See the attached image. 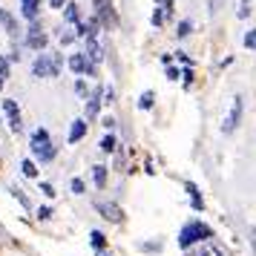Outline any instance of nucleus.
I'll return each instance as SVG.
<instances>
[{"label": "nucleus", "mask_w": 256, "mask_h": 256, "mask_svg": "<svg viewBox=\"0 0 256 256\" xmlns=\"http://www.w3.org/2000/svg\"><path fill=\"white\" fill-rule=\"evenodd\" d=\"M210 236H213V228L210 224H204V222H187L184 228L178 230V248H193V244H202V242H208Z\"/></svg>", "instance_id": "nucleus-1"}, {"label": "nucleus", "mask_w": 256, "mask_h": 256, "mask_svg": "<svg viewBox=\"0 0 256 256\" xmlns=\"http://www.w3.org/2000/svg\"><path fill=\"white\" fill-rule=\"evenodd\" d=\"M32 152H35V158L40 164H46V162H52L55 156H58V150H55V144H52V138H49V130H44V127H38L35 132H32Z\"/></svg>", "instance_id": "nucleus-2"}, {"label": "nucleus", "mask_w": 256, "mask_h": 256, "mask_svg": "<svg viewBox=\"0 0 256 256\" xmlns=\"http://www.w3.org/2000/svg\"><path fill=\"white\" fill-rule=\"evenodd\" d=\"M32 75L35 78H58L60 75V55H46L40 52L32 64Z\"/></svg>", "instance_id": "nucleus-3"}, {"label": "nucleus", "mask_w": 256, "mask_h": 256, "mask_svg": "<svg viewBox=\"0 0 256 256\" xmlns=\"http://www.w3.org/2000/svg\"><path fill=\"white\" fill-rule=\"evenodd\" d=\"M242 110H244L242 95H233V104H230V110H228V116H224V121H222V132H224V136H230V132H236V127H239V121H242Z\"/></svg>", "instance_id": "nucleus-4"}, {"label": "nucleus", "mask_w": 256, "mask_h": 256, "mask_svg": "<svg viewBox=\"0 0 256 256\" xmlns=\"http://www.w3.org/2000/svg\"><path fill=\"white\" fill-rule=\"evenodd\" d=\"M46 44H49V38H46V32H44V26L38 24H29V29H26V46L29 49H35L38 55L40 52H46Z\"/></svg>", "instance_id": "nucleus-5"}, {"label": "nucleus", "mask_w": 256, "mask_h": 256, "mask_svg": "<svg viewBox=\"0 0 256 256\" xmlns=\"http://www.w3.org/2000/svg\"><path fill=\"white\" fill-rule=\"evenodd\" d=\"M84 44H86V49H84V58L90 60L92 66H98V64L104 60V52H106V49H104V40L95 35V38H86Z\"/></svg>", "instance_id": "nucleus-6"}, {"label": "nucleus", "mask_w": 256, "mask_h": 256, "mask_svg": "<svg viewBox=\"0 0 256 256\" xmlns=\"http://www.w3.org/2000/svg\"><path fill=\"white\" fill-rule=\"evenodd\" d=\"M101 95H104V86H95L92 92L86 95V118H84L86 124H90V121H95V118H98V112H101Z\"/></svg>", "instance_id": "nucleus-7"}, {"label": "nucleus", "mask_w": 256, "mask_h": 256, "mask_svg": "<svg viewBox=\"0 0 256 256\" xmlns=\"http://www.w3.org/2000/svg\"><path fill=\"white\" fill-rule=\"evenodd\" d=\"M3 112H6V118H9V127H12V132H20V130H24L20 110H18V104H14L12 98H6V101H3Z\"/></svg>", "instance_id": "nucleus-8"}, {"label": "nucleus", "mask_w": 256, "mask_h": 256, "mask_svg": "<svg viewBox=\"0 0 256 256\" xmlns=\"http://www.w3.org/2000/svg\"><path fill=\"white\" fill-rule=\"evenodd\" d=\"M70 70L78 72V75H95V72H98V66H92L90 60L84 58V52H75V55L70 58Z\"/></svg>", "instance_id": "nucleus-9"}, {"label": "nucleus", "mask_w": 256, "mask_h": 256, "mask_svg": "<svg viewBox=\"0 0 256 256\" xmlns=\"http://www.w3.org/2000/svg\"><path fill=\"white\" fill-rule=\"evenodd\" d=\"M95 208L101 210V216H104L106 222H124V210L118 208L116 202H98V204H95Z\"/></svg>", "instance_id": "nucleus-10"}, {"label": "nucleus", "mask_w": 256, "mask_h": 256, "mask_svg": "<svg viewBox=\"0 0 256 256\" xmlns=\"http://www.w3.org/2000/svg\"><path fill=\"white\" fill-rule=\"evenodd\" d=\"M38 6H40V0H20V14H24L29 24H35L38 14H40V9H38Z\"/></svg>", "instance_id": "nucleus-11"}, {"label": "nucleus", "mask_w": 256, "mask_h": 256, "mask_svg": "<svg viewBox=\"0 0 256 256\" xmlns=\"http://www.w3.org/2000/svg\"><path fill=\"white\" fill-rule=\"evenodd\" d=\"M86 127H90V124H86L84 118H75V121H72V127H70V144H78V141L86 136Z\"/></svg>", "instance_id": "nucleus-12"}, {"label": "nucleus", "mask_w": 256, "mask_h": 256, "mask_svg": "<svg viewBox=\"0 0 256 256\" xmlns=\"http://www.w3.org/2000/svg\"><path fill=\"white\" fill-rule=\"evenodd\" d=\"M64 20H66V24H81V9H78V3H66V6H64Z\"/></svg>", "instance_id": "nucleus-13"}, {"label": "nucleus", "mask_w": 256, "mask_h": 256, "mask_svg": "<svg viewBox=\"0 0 256 256\" xmlns=\"http://www.w3.org/2000/svg\"><path fill=\"white\" fill-rule=\"evenodd\" d=\"M0 24H3V29L9 32V35H14L18 32V24H14V14L6 12V9H0Z\"/></svg>", "instance_id": "nucleus-14"}, {"label": "nucleus", "mask_w": 256, "mask_h": 256, "mask_svg": "<svg viewBox=\"0 0 256 256\" xmlns=\"http://www.w3.org/2000/svg\"><path fill=\"white\" fill-rule=\"evenodd\" d=\"M92 178H95V187H98V190H104V187H106V167H104V164H95V167H92Z\"/></svg>", "instance_id": "nucleus-15"}, {"label": "nucleus", "mask_w": 256, "mask_h": 256, "mask_svg": "<svg viewBox=\"0 0 256 256\" xmlns=\"http://www.w3.org/2000/svg\"><path fill=\"white\" fill-rule=\"evenodd\" d=\"M187 193H190V204H193V210H204V202H202V196H198V190L193 182H187Z\"/></svg>", "instance_id": "nucleus-16"}, {"label": "nucleus", "mask_w": 256, "mask_h": 256, "mask_svg": "<svg viewBox=\"0 0 256 256\" xmlns=\"http://www.w3.org/2000/svg\"><path fill=\"white\" fill-rule=\"evenodd\" d=\"M20 170H24L26 178H38V164L32 162V158H24V162H20Z\"/></svg>", "instance_id": "nucleus-17"}, {"label": "nucleus", "mask_w": 256, "mask_h": 256, "mask_svg": "<svg viewBox=\"0 0 256 256\" xmlns=\"http://www.w3.org/2000/svg\"><path fill=\"white\" fill-rule=\"evenodd\" d=\"M196 256H224L219 250V248H216V244H210V242H202V248H198V254Z\"/></svg>", "instance_id": "nucleus-18"}, {"label": "nucleus", "mask_w": 256, "mask_h": 256, "mask_svg": "<svg viewBox=\"0 0 256 256\" xmlns=\"http://www.w3.org/2000/svg\"><path fill=\"white\" fill-rule=\"evenodd\" d=\"M90 242H92V248H95V250H104L106 236H104L101 230H92V233H90Z\"/></svg>", "instance_id": "nucleus-19"}, {"label": "nucleus", "mask_w": 256, "mask_h": 256, "mask_svg": "<svg viewBox=\"0 0 256 256\" xmlns=\"http://www.w3.org/2000/svg\"><path fill=\"white\" fill-rule=\"evenodd\" d=\"M9 193H12V196L18 198V202H20V204H24L26 210L32 208V202H29V196H26V193H24V190H20V187H9Z\"/></svg>", "instance_id": "nucleus-20"}, {"label": "nucleus", "mask_w": 256, "mask_h": 256, "mask_svg": "<svg viewBox=\"0 0 256 256\" xmlns=\"http://www.w3.org/2000/svg\"><path fill=\"white\" fill-rule=\"evenodd\" d=\"M116 144H118L116 136H112V132H106L104 138H101V150H104V152H116Z\"/></svg>", "instance_id": "nucleus-21"}, {"label": "nucleus", "mask_w": 256, "mask_h": 256, "mask_svg": "<svg viewBox=\"0 0 256 256\" xmlns=\"http://www.w3.org/2000/svg\"><path fill=\"white\" fill-rule=\"evenodd\" d=\"M152 104H156V95L147 90V92H141V98H138V106L141 110H152Z\"/></svg>", "instance_id": "nucleus-22"}, {"label": "nucleus", "mask_w": 256, "mask_h": 256, "mask_svg": "<svg viewBox=\"0 0 256 256\" xmlns=\"http://www.w3.org/2000/svg\"><path fill=\"white\" fill-rule=\"evenodd\" d=\"M193 32V24L190 20H178V29H176V38H187Z\"/></svg>", "instance_id": "nucleus-23"}, {"label": "nucleus", "mask_w": 256, "mask_h": 256, "mask_svg": "<svg viewBox=\"0 0 256 256\" xmlns=\"http://www.w3.org/2000/svg\"><path fill=\"white\" fill-rule=\"evenodd\" d=\"M75 92L81 95L84 101H86V95H90V90H86V81H84V78H78V81H75Z\"/></svg>", "instance_id": "nucleus-24"}, {"label": "nucleus", "mask_w": 256, "mask_h": 256, "mask_svg": "<svg viewBox=\"0 0 256 256\" xmlns=\"http://www.w3.org/2000/svg\"><path fill=\"white\" fill-rule=\"evenodd\" d=\"M244 46L256 49V29H248V35H244Z\"/></svg>", "instance_id": "nucleus-25"}, {"label": "nucleus", "mask_w": 256, "mask_h": 256, "mask_svg": "<svg viewBox=\"0 0 256 256\" xmlns=\"http://www.w3.org/2000/svg\"><path fill=\"white\" fill-rule=\"evenodd\" d=\"M72 193H75V196L86 193V187H84V178H72Z\"/></svg>", "instance_id": "nucleus-26"}, {"label": "nucleus", "mask_w": 256, "mask_h": 256, "mask_svg": "<svg viewBox=\"0 0 256 256\" xmlns=\"http://www.w3.org/2000/svg\"><path fill=\"white\" fill-rule=\"evenodd\" d=\"M6 78H9V60L0 55V81H6Z\"/></svg>", "instance_id": "nucleus-27"}, {"label": "nucleus", "mask_w": 256, "mask_h": 256, "mask_svg": "<svg viewBox=\"0 0 256 256\" xmlns=\"http://www.w3.org/2000/svg\"><path fill=\"white\" fill-rule=\"evenodd\" d=\"M38 219H40V222L52 219V208H46V204H44V208H38Z\"/></svg>", "instance_id": "nucleus-28"}, {"label": "nucleus", "mask_w": 256, "mask_h": 256, "mask_svg": "<svg viewBox=\"0 0 256 256\" xmlns=\"http://www.w3.org/2000/svg\"><path fill=\"white\" fill-rule=\"evenodd\" d=\"M72 40H75V32H64V29H60V46H66Z\"/></svg>", "instance_id": "nucleus-29"}, {"label": "nucleus", "mask_w": 256, "mask_h": 256, "mask_svg": "<svg viewBox=\"0 0 256 256\" xmlns=\"http://www.w3.org/2000/svg\"><path fill=\"white\" fill-rule=\"evenodd\" d=\"M40 193L44 196H55V187L49 184V182H40Z\"/></svg>", "instance_id": "nucleus-30"}, {"label": "nucleus", "mask_w": 256, "mask_h": 256, "mask_svg": "<svg viewBox=\"0 0 256 256\" xmlns=\"http://www.w3.org/2000/svg\"><path fill=\"white\" fill-rule=\"evenodd\" d=\"M178 75H182V72L176 70V66H167V78H170V81H178Z\"/></svg>", "instance_id": "nucleus-31"}, {"label": "nucleus", "mask_w": 256, "mask_h": 256, "mask_svg": "<svg viewBox=\"0 0 256 256\" xmlns=\"http://www.w3.org/2000/svg\"><path fill=\"white\" fill-rule=\"evenodd\" d=\"M104 127L112 132V127H116V118H112V116H104Z\"/></svg>", "instance_id": "nucleus-32"}, {"label": "nucleus", "mask_w": 256, "mask_h": 256, "mask_svg": "<svg viewBox=\"0 0 256 256\" xmlns=\"http://www.w3.org/2000/svg\"><path fill=\"white\" fill-rule=\"evenodd\" d=\"M66 3H70V0H49V6H52V9H64Z\"/></svg>", "instance_id": "nucleus-33"}, {"label": "nucleus", "mask_w": 256, "mask_h": 256, "mask_svg": "<svg viewBox=\"0 0 256 256\" xmlns=\"http://www.w3.org/2000/svg\"><path fill=\"white\" fill-rule=\"evenodd\" d=\"M182 78H184V84H193V70H190V66H187V70L182 72Z\"/></svg>", "instance_id": "nucleus-34"}, {"label": "nucleus", "mask_w": 256, "mask_h": 256, "mask_svg": "<svg viewBox=\"0 0 256 256\" xmlns=\"http://www.w3.org/2000/svg\"><path fill=\"white\" fill-rule=\"evenodd\" d=\"M104 95H106V101H116V90H112V86H106Z\"/></svg>", "instance_id": "nucleus-35"}, {"label": "nucleus", "mask_w": 256, "mask_h": 256, "mask_svg": "<svg viewBox=\"0 0 256 256\" xmlns=\"http://www.w3.org/2000/svg\"><path fill=\"white\" fill-rule=\"evenodd\" d=\"M248 14H250V6H248V3H242V9H239V18H248Z\"/></svg>", "instance_id": "nucleus-36"}, {"label": "nucleus", "mask_w": 256, "mask_h": 256, "mask_svg": "<svg viewBox=\"0 0 256 256\" xmlns=\"http://www.w3.org/2000/svg\"><path fill=\"white\" fill-rule=\"evenodd\" d=\"M98 256H110V254H106V250H98Z\"/></svg>", "instance_id": "nucleus-37"}, {"label": "nucleus", "mask_w": 256, "mask_h": 256, "mask_svg": "<svg viewBox=\"0 0 256 256\" xmlns=\"http://www.w3.org/2000/svg\"><path fill=\"white\" fill-rule=\"evenodd\" d=\"M0 90H3V81H0Z\"/></svg>", "instance_id": "nucleus-38"}]
</instances>
